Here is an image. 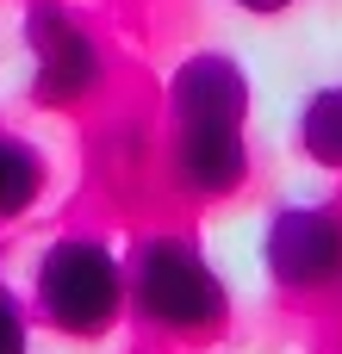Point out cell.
<instances>
[{
    "label": "cell",
    "instance_id": "1",
    "mask_svg": "<svg viewBox=\"0 0 342 354\" xmlns=\"http://www.w3.org/2000/svg\"><path fill=\"white\" fill-rule=\"evenodd\" d=\"M162 168L181 199L249 187V75L231 50H193L162 81Z\"/></svg>",
    "mask_w": 342,
    "mask_h": 354
},
{
    "label": "cell",
    "instance_id": "2",
    "mask_svg": "<svg viewBox=\"0 0 342 354\" xmlns=\"http://www.w3.org/2000/svg\"><path fill=\"white\" fill-rule=\"evenodd\" d=\"M125 317L162 342H212L231 324V286L187 230H150L125 255Z\"/></svg>",
    "mask_w": 342,
    "mask_h": 354
},
{
    "label": "cell",
    "instance_id": "3",
    "mask_svg": "<svg viewBox=\"0 0 342 354\" xmlns=\"http://www.w3.org/2000/svg\"><path fill=\"white\" fill-rule=\"evenodd\" d=\"M31 311L69 342H106L125 324V255L93 230L44 243L31 268Z\"/></svg>",
    "mask_w": 342,
    "mask_h": 354
},
{
    "label": "cell",
    "instance_id": "4",
    "mask_svg": "<svg viewBox=\"0 0 342 354\" xmlns=\"http://www.w3.org/2000/svg\"><path fill=\"white\" fill-rule=\"evenodd\" d=\"M262 274L293 292L318 299L342 286V199H287L262 224Z\"/></svg>",
    "mask_w": 342,
    "mask_h": 354
},
{
    "label": "cell",
    "instance_id": "5",
    "mask_svg": "<svg viewBox=\"0 0 342 354\" xmlns=\"http://www.w3.org/2000/svg\"><path fill=\"white\" fill-rule=\"evenodd\" d=\"M25 50H31V100L37 106L69 112V106H87L106 93V50L62 0L25 6Z\"/></svg>",
    "mask_w": 342,
    "mask_h": 354
},
{
    "label": "cell",
    "instance_id": "6",
    "mask_svg": "<svg viewBox=\"0 0 342 354\" xmlns=\"http://www.w3.org/2000/svg\"><path fill=\"white\" fill-rule=\"evenodd\" d=\"M44 187H50L44 149L25 143V137H12V131H0V224L25 218V212L44 199Z\"/></svg>",
    "mask_w": 342,
    "mask_h": 354
},
{
    "label": "cell",
    "instance_id": "7",
    "mask_svg": "<svg viewBox=\"0 0 342 354\" xmlns=\"http://www.w3.org/2000/svg\"><path fill=\"white\" fill-rule=\"evenodd\" d=\"M293 137H299V156H305L312 168L342 174V81L336 87H318V93L299 106Z\"/></svg>",
    "mask_w": 342,
    "mask_h": 354
},
{
    "label": "cell",
    "instance_id": "8",
    "mask_svg": "<svg viewBox=\"0 0 342 354\" xmlns=\"http://www.w3.org/2000/svg\"><path fill=\"white\" fill-rule=\"evenodd\" d=\"M0 354H31V311L6 286H0Z\"/></svg>",
    "mask_w": 342,
    "mask_h": 354
},
{
    "label": "cell",
    "instance_id": "9",
    "mask_svg": "<svg viewBox=\"0 0 342 354\" xmlns=\"http://www.w3.org/2000/svg\"><path fill=\"white\" fill-rule=\"evenodd\" d=\"M231 6H243V12H262V19H268V12H287L293 0H231Z\"/></svg>",
    "mask_w": 342,
    "mask_h": 354
}]
</instances>
